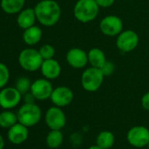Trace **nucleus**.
<instances>
[{"label": "nucleus", "instance_id": "obj_12", "mask_svg": "<svg viewBox=\"0 0 149 149\" xmlns=\"http://www.w3.org/2000/svg\"><path fill=\"white\" fill-rule=\"evenodd\" d=\"M74 98V93L67 86H59L54 89L50 99L52 103L58 107H65L70 104Z\"/></svg>", "mask_w": 149, "mask_h": 149}, {"label": "nucleus", "instance_id": "obj_11", "mask_svg": "<svg viewBox=\"0 0 149 149\" xmlns=\"http://www.w3.org/2000/svg\"><path fill=\"white\" fill-rule=\"evenodd\" d=\"M54 91L53 85L50 80L47 78H40L35 80L31 86L30 91L34 96L36 100L44 101L50 98Z\"/></svg>", "mask_w": 149, "mask_h": 149}, {"label": "nucleus", "instance_id": "obj_30", "mask_svg": "<svg viewBox=\"0 0 149 149\" xmlns=\"http://www.w3.org/2000/svg\"><path fill=\"white\" fill-rule=\"evenodd\" d=\"M5 147V140L3 136L0 134V149H4Z\"/></svg>", "mask_w": 149, "mask_h": 149}, {"label": "nucleus", "instance_id": "obj_23", "mask_svg": "<svg viewBox=\"0 0 149 149\" xmlns=\"http://www.w3.org/2000/svg\"><path fill=\"white\" fill-rule=\"evenodd\" d=\"M31 86H32V83L30 82V80L27 77H20L19 79H18V81L16 82V84H15V88L22 95L29 92L31 90Z\"/></svg>", "mask_w": 149, "mask_h": 149}, {"label": "nucleus", "instance_id": "obj_1", "mask_svg": "<svg viewBox=\"0 0 149 149\" xmlns=\"http://www.w3.org/2000/svg\"><path fill=\"white\" fill-rule=\"evenodd\" d=\"M37 20L44 26H53L61 15L59 4L54 0H41L33 8Z\"/></svg>", "mask_w": 149, "mask_h": 149}, {"label": "nucleus", "instance_id": "obj_32", "mask_svg": "<svg viewBox=\"0 0 149 149\" xmlns=\"http://www.w3.org/2000/svg\"><path fill=\"white\" fill-rule=\"evenodd\" d=\"M147 146V147L149 148V142H148V144H147V146Z\"/></svg>", "mask_w": 149, "mask_h": 149}, {"label": "nucleus", "instance_id": "obj_20", "mask_svg": "<svg viewBox=\"0 0 149 149\" xmlns=\"http://www.w3.org/2000/svg\"><path fill=\"white\" fill-rule=\"evenodd\" d=\"M115 136L110 131H102L98 133L96 139V145L102 149H110L113 146Z\"/></svg>", "mask_w": 149, "mask_h": 149}, {"label": "nucleus", "instance_id": "obj_21", "mask_svg": "<svg viewBox=\"0 0 149 149\" xmlns=\"http://www.w3.org/2000/svg\"><path fill=\"white\" fill-rule=\"evenodd\" d=\"M63 142V134L61 130H51L46 138V143L49 148L55 149Z\"/></svg>", "mask_w": 149, "mask_h": 149}, {"label": "nucleus", "instance_id": "obj_18", "mask_svg": "<svg viewBox=\"0 0 149 149\" xmlns=\"http://www.w3.org/2000/svg\"><path fill=\"white\" fill-rule=\"evenodd\" d=\"M107 59L103 50L98 47H93L88 52V61L91 67L101 68Z\"/></svg>", "mask_w": 149, "mask_h": 149}, {"label": "nucleus", "instance_id": "obj_24", "mask_svg": "<svg viewBox=\"0 0 149 149\" xmlns=\"http://www.w3.org/2000/svg\"><path fill=\"white\" fill-rule=\"evenodd\" d=\"M10 78V72L6 65L0 62V89L5 88Z\"/></svg>", "mask_w": 149, "mask_h": 149}, {"label": "nucleus", "instance_id": "obj_14", "mask_svg": "<svg viewBox=\"0 0 149 149\" xmlns=\"http://www.w3.org/2000/svg\"><path fill=\"white\" fill-rule=\"evenodd\" d=\"M40 71L45 78L48 80H54L60 77L61 67L58 61L52 58L43 61L40 67Z\"/></svg>", "mask_w": 149, "mask_h": 149}, {"label": "nucleus", "instance_id": "obj_4", "mask_svg": "<svg viewBox=\"0 0 149 149\" xmlns=\"http://www.w3.org/2000/svg\"><path fill=\"white\" fill-rule=\"evenodd\" d=\"M18 121L31 127L37 125L41 118V110L36 104H24L18 111Z\"/></svg>", "mask_w": 149, "mask_h": 149}, {"label": "nucleus", "instance_id": "obj_19", "mask_svg": "<svg viewBox=\"0 0 149 149\" xmlns=\"http://www.w3.org/2000/svg\"><path fill=\"white\" fill-rule=\"evenodd\" d=\"M2 10L8 14H15L21 12L25 6V0H1Z\"/></svg>", "mask_w": 149, "mask_h": 149}, {"label": "nucleus", "instance_id": "obj_8", "mask_svg": "<svg viewBox=\"0 0 149 149\" xmlns=\"http://www.w3.org/2000/svg\"><path fill=\"white\" fill-rule=\"evenodd\" d=\"M99 29L105 36H118L123 31V21L116 15H108L101 19Z\"/></svg>", "mask_w": 149, "mask_h": 149}, {"label": "nucleus", "instance_id": "obj_17", "mask_svg": "<svg viewBox=\"0 0 149 149\" xmlns=\"http://www.w3.org/2000/svg\"><path fill=\"white\" fill-rule=\"evenodd\" d=\"M41 38H42V30L37 26H33L24 30L23 40L28 46L36 45L40 41Z\"/></svg>", "mask_w": 149, "mask_h": 149}, {"label": "nucleus", "instance_id": "obj_28", "mask_svg": "<svg viewBox=\"0 0 149 149\" xmlns=\"http://www.w3.org/2000/svg\"><path fill=\"white\" fill-rule=\"evenodd\" d=\"M141 105L146 111H149V91L143 95L141 98Z\"/></svg>", "mask_w": 149, "mask_h": 149}, {"label": "nucleus", "instance_id": "obj_5", "mask_svg": "<svg viewBox=\"0 0 149 149\" xmlns=\"http://www.w3.org/2000/svg\"><path fill=\"white\" fill-rule=\"evenodd\" d=\"M43 59L39 52L34 48L23 49L19 55V63L21 68L29 72L40 69Z\"/></svg>", "mask_w": 149, "mask_h": 149}, {"label": "nucleus", "instance_id": "obj_27", "mask_svg": "<svg viewBox=\"0 0 149 149\" xmlns=\"http://www.w3.org/2000/svg\"><path fill=\"white\" fill-rule=\"evenodd\" d=\"M95 1L100 8H108L114 4L115 0H95Z\"/></svg>", "mask_w": 149, "mask_h": 149}, {"label": "nucleus", "instance_id": "obj_10", "mask_svg": "<svg viewBox=\"0 0 149 149\" xmlns=\"http://www.w3.org/2000/svg\"><path fill=\"white\" fill-rule=\"evenodd\" d=\"M22 94L15 87L3 88L0 91V106L5 110L16 107L21 101Z\"/></svg>", "mask_w": 149, "mask_h": 149}, {"label": "nucleus", "instance_id": "obj_3", "mask_svg": "<svg viewBox=\"0 0 149 149\" xmlns=\"http://www.w3.org/2000/svg\"><path fill=\"white\" fill-rule=\"evenodd\" d=\"M104 79V76L100 68L91 67L83 72L81 84L84 91L88 92H95L100 89Z\"/></svg>", "mask_w": 149, "mask_h": 149}, {"label": "nucleus", "instance_id": "obj_7", "mask_svg": "<svg viewBox=\"0 0 149 149\" xmlns=\"http://www.w3.org/2000/svg\"><path fill=\"white\" fill-rule=\"evenodd\" d=\"M139 41V39L137 33L129 29L122 31L117 36L116 46L119 51L123 53H130L137 47Z\"/></svg>", "mask_w": 149, "mask_h": 149}, {"label": "nucleus", "instance_id": "obj_31", "mask_svg": "<svg viewBox=\"0 0 149 149\" xmlns=\"http://www.w3.org/2000/svg\"><path fill=\"white\" fill-rule=\"evenodd\" d=\"M88 149H102L101 147H99L98 146H97V145H93V146H90Z\"/></svg>", "mask_w": 149, "mask_h": 149}, {"label": "nucleus", "instance_id": "obj_2", "mask_svg": "<svg viewBox=\"0 0 149 149\" xmlns=\"http://www.w3.org/2000/svg\"><path fill=\"white\" fill-rule=\"evenodd\" d=\"M99 6L95 0H77L74 6V16L81 23L94 20L99 13Z\"/></svg>", "mask_w": 149, "mask_h": 149}, {"label": "nucleus", "instance_id": "obj_22", "mask_svg": "<svg viewBox=\"0 0 149 149\" xmlns=\"http://www.w3.org/2000/svg\"><path fill=\"white\" fill-rule=\"evenodd\" d=\"M17 114L10 111H4L0 113V126L3 128H10L18 123Z\"/></svg>", "mask_w": 149, "mask_h": 149}, {"label": "nucleus", "instance_id": "obj_15", "mask_svg": "<svg viewBox=\"0 0 149 149\" xmlns=\"http://www.w3.org/2000/svg\"><path fill=\"white\" fill-rule=\"evenodd\" d=\"M7 137L10 142L14 145H19L25 142L28 138V129L27 126L18 122L14 125L9 128L7 132Z\"/></svg>", "mask_w": 149, "mask_h": 149}, {"label": "nucleus", "instance_id": "obj_6", "mask_svg": "<svg viewBox=\"0 0 149 149\" xmlns=\"http://www.w3.org/2000/svg\"><path fill=\"white\" fill-rule=\"evenodd\" d=\"M126 139L133 147H145L149 142V129L143 125L133 126L127 132Z\"/></svg>", "mask_w": 149, "mask_h": 149}, {"label": "nucleus", "instance_id": "obj_9", "mask_svg": "<svg viewBox=\"0 0 149 149\" xmlns=\"http://www.w3.org/2000/svg\"><path fill=\"white\" fill-rule=\"evenodd\" d=\"M45 121L50 130H61L66 125L67 118L61 108L54 105L47 111Z\"/></svg>", "mask_w": 149, "mask_h": 149}, {"label": "nucleus", "instance_id": "obj_26", "mask_svg": "<svg viewBox=\"0 0 149 149\" xmlns=\"http://www.w3.org/2000/svg\"><path fill=\"white\" fill-rule=\"evenodd\" d=\"M100 69L102 70L104 77H109V76H111V74H113V72L115 70V66L111 61H106V62L102 66V68Z\"/></svg>", "mask_w": 149, "mask_h": 149}, {"label": "nucleus", "instance_id": "obj_25", "mask_svg": "<svg viewBox=\"0 0 149 149\" xmlns=\"http://www.w3.org/2000/svg\"><path fill=\"white\" fill-rule=\"evenodd\" d=\"M41 57L43 60H48V59H52L54 58V54H55V49L54 47L50 45V44H45L43 45L40 50H39Z\"/></svg>", "mask_w": 149, "mask_h": 149}, {"label": "nucleus", "instance_id": "obj_29", "mask_svg": "<svg viewBox=\"0 0 149 149\" xmlns=\"http://www.w3.org/2000/svg\"><path fill=\"white\" fill-rule=\"evenodd\" d=\"M34 100H36V99H35L34 96L32 94L31 91L24 94V102H25V104H33V103H34Z\"/></svg>", "mask_w": 149, "mask_h": 149}, {"label": "nucleus", "instance_id": "obj_13", "mask_svg": "<svg viewBox=\"0 0 149 149\" xmlns=\"http://www.w3.org/2000/svg\"><path fill=\"white\" fill-rule=\"evenodd\" d=\"M66 61L68 64L74 68H83L89 62L88 53L78 47L70 48L67 52Z\"/></svg>", "mask_w": 149, "mask_h": 149}, {"label": "nucleus", "instance_id": "obj_16", "mask_svg": "<svg viewBox=\"0 0 149 149\" xmlns=\"http://www.w3.org/2000/svg\"><path fill=\"white\" fill-rule=\"evenodd\" d=\"M37 20L34 9L26 8L19 13L17 18V23L19 26L22 29H27L33 26H34L35 21Z\"/></svg>", "mask_w": 149, "mask_h": 149}]
</instances>
